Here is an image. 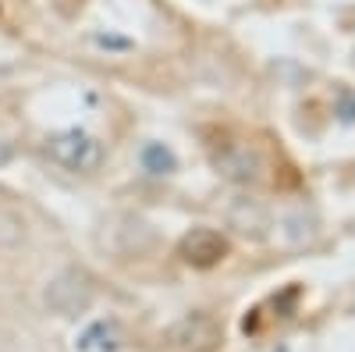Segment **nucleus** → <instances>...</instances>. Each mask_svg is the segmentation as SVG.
Instances as JSON below:
<instances>
[{
    "instance_id": "f257e3e1",
    "label": "nucleus",
    "mask_w": 355,
    "mask_h": 352,
    "mask_svg": "<svg viewBox=\"0 0 355 352\" xmlns=\"http://www.w3.org/2000/svg\"><path fill=\"white\" fill-rule=\"evenodd\" d=\"M46 157L64 167V171H75V174H89L103 164V142L96 135H89L82 128H68V132H57L46 139Z\"/></svg>"
},
{
    "instance_id": "f03ea898",
    "label": "nucleus",
    "mask_w": 355,
    "mask_h": 352,
    "mask_svg": "<svg viewBox=\"0 0 355 352\" xmlns=\"http://www.w3.org/2000/svg\"><path fill=\"white\" fill-rule=\"evenodd\" d=\"M224 253H227V242L220 239L217 231H210V228L192 231L189 239L182 242V256L189 263H196V267H214V263L224 260Z\"/></svg>"
},
{
    "instance_id": "7ed1b4c3",
    "label": "nucleus",
    "mask_w": 355,
    "mask_h": 352,
    "mask_svg": "<svg viewBox=\"0 0 355 352\" xmlns=\"http://www.w3.org/2000/svg\"><path fill=\"white\" fill-rule=\"evenodd\" d=\"M117 345H121V331H117L114 320H96V324H89L75 342L78 352H114Z\"/></svg>"
},
{
    "instance_id": "20e7f679",
    "label": "nucleus",
    "mask_w": 355,
    "mask_h": 352,
    "mask_svg": "<svg viewBox=\"0 0 355 352\" xmlns=\"http://www.w3.org/2000/svg\"><path fill=\"white\" fill-rule=\"evenodd\" d=\"M142 167L150 171V174H167V171L174 167V153L164 150L160 142H150V146L142 150Z\"/></svg>"
},
{
    "instance_id": "39448f33",
    "label": "nucleus",
    "mask_w": 355,
    "mask_h": 352,
    "mask_svg": "<svg viewBox=\"0 0 355 352\" xmlns=\"http://www.w3.org/2000/svg\"><path fill=\"white\" fill-rule=\"evenodd\" d=\"M11 157H15V153H11V146H8L4 139H0V167H4V164H11Z\"/></svg>"
},
{
    "instance_id": "423d86ee",
    "label": "nucleus",
    "mask_w": 355,
    "mask_h": 352,
    "mask_svg": "<svg viewBox=\"0 0 355 352\" xmlns=\"http://www.w3.org/2000/svg\"><path fill=\"white\" fill-rule=\"evenodd\" d=\"M0 352H15V349H11V342H8V338H0Z\"/></svg>"
}]
</instances>
